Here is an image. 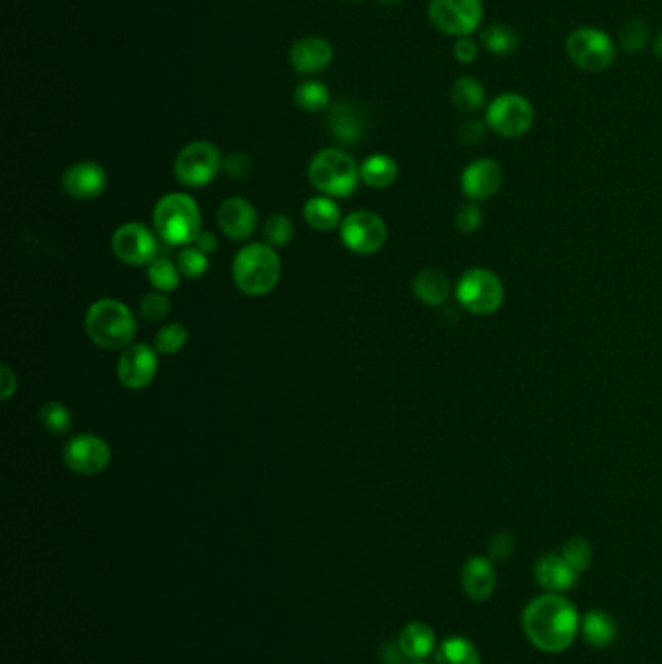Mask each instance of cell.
<instances>
[{
	"label": "cell",
	"mask_w": 662,
	"mask_h": 664,
	"mask_svg": "<svg viewBox=\"0 0 662 664\" xmlns=\"http://www.w3.org/2000/svg\"><path fill=\"white\" fill-rule=\"evenodd\" d=\"M534 579L546 593L563 595L579 579V573L567 564L562 554H546L534 565Z\"/></svg>",
	"instance_id": "ac0fdd59"
},
{
	"label": "cell",
	"mask_w": 662,
	"mask_h": 664,
	"mask_svg": "<svg viewBox=\"0 0 662 664\" xmlns=\"http://www.w3.org/2000/svg\"><path fill=\"white\" fill-rule=\"evenodd\" d=\"M86 332L101 350H125L136 336V319L123 301L101 298L86 313Z\"/></svg>",
	"instance_id": "3957f363"
},
{
	"label": "cell",
	"mask_w": 662,
	"mask_h": 664,
	"mask_svg": "<svg viewBox=\"0 0 662 664\" xmlns=\"http://www.w3.org/2000/svg\"><path fill=\"white\" fill-rule=\"evenodd\" d=\"M251 167H253L251 158L245 156V154H239V152H235L232 156H228V158L224 160V164H222V169H224L226 175L232 177V179H245V177H249Z\"/></svg>",
	"instance_id": "60d3db41"
},
{
	"label": "cell",
	"mask_w": 662,
	"mask_h": 664,
	"mask_svg": "<svg viewBox=\"0 0 662 664\" xmlns=\"http://www.w3.org/2000/svg\"><path fill=\"white\" fill-rule=\"evenodd\" d=\"M233 282L245 296L270 294L282 278V261L268 243H249L233 259Z\"/></svg>",
	"instance_id": "7a4b0ae2"
},
{
	"label": "cell",
	"mask_w": 662,
	"mask_h": 664,
	"mask_svg": "<svg viewBox=\"0 0 662 664\" xmlns=\"http://www.w3.org/2000/svg\"><path fill=\"white\" fill-rule=\"evenodd\" d=\"M480 41H482V45H484L486 51L503 57V55H511V53H515L519 49L521 37L515 32V28H511V26L492 24V26H488L482 32Z\"/></svg>",
	"instance_id": "f1b7e54d"
},
{
	"label": "cell",
	"mask_w": 662,
	"mask_h": 664,
	"mask_svg": "<svg viewBox=\"0 0 662 664\" xmlns=\"http://www.w3.org/2000/svg\"><path fill=\"white\" fill-rule=\"evenodd\" d=\"M193 245H195L197 249H200L202 253H206L208 257H210L212 253L218 251V239H216V235L212 232H200L199 237L195 239Z\"/></svg>",
	"instance_id": "ee69618b"
},
{
	"label": "cell",
	"mask_w": 662,
	"mask_h": 664,
	"mask_svg": "<svg viewBox=\"0 0 662 664\" xmlns=\"http://www.w3.org/2000/svg\"><path fill=\"white\" fill-rule=\"evenodd\" d=\"M649 41V26L641 20H631L620 32V45L626 53H639Z\"/></svg>",
	"instance_id": "8d00e7d4"
},
{
	"label": "cell",
	"mask_w": 662,
	"mask_h": 664,
	"mask_svg": "<svg viewBox=\"0 0 662 664\" xmlns=\"http://www.w3.org/2000/svg\"><path fill=\"white\" fill-rule=\"evenodd\" d=\"M360 177L367 187L387 189L397 181V162L387 154H373L360 166Z\"/></svg>",
	"instance_id": "484cf974"
},
{
	"label": "cell",
	"mask_w": 662,
	"mask_h": 664,
	"mask_svg": "<svg viewBox=\"0 0 662 664\" xmlns=\"http://www.w3.org/2000/svg\"><path fill=\"white\" fill-rule=\"evenodd\" d=\"M294 237V224L286 214H274L266 220L265 239L270 247H286Z\"/></svg>",
	"instance_id": "d590c367"
},
{
	"label": "cell",
	"mask_w": 662,
	"mask_h": 664,
	"mask_svg": "<svg viewBox=\"0 0 662 664\" xmlns=\"http://www.w3.org/2000/svg\"><path fill=\"white\" fill-rule=\"evenodd\" d=\"M365 119L362 111L352 103H338L329 113V127L332 134L346 144H352L362 138Z\"/></svg>",
	"instance_id": "7402d4cb"
},
{
	"label": "cell",
	"mask_w": 662,
	"mask_h": 664,
	"mask_svg": "<svg viewBox=\"0 0 662 664\" xmlns=\"http://www.w3.org/2000/svg\"><path fill=\"white\" fill-rule=\"evenodd\" d=\"M412 664H426V663H420V661H418V663H412Z\"/></svg>",
	"instance_id": "c3c4849f"
},
{
	"label": "cell",
	"mask_w": 662,
	"mask_h": 664,
	"mask_svg": "<svg viewBox=\"0 0 662 664\" xmlns=\"http://www.w3.org/2000/svg\"><path fill=\"white\" fill-rule=\"evenodd\" d=\"M451 101L461 113H474L484 107L486 90L476 78L461 76L451 88Z\"/></svg>",
	"instance_id": "4316f807"
},
{
	"label": "cell",
	"mask_w": 662,
	"mask_h": 664,
	"mask_svg": "<svg viewBox=\"0 0 662 664\" xmlns=\"http://www.w3.org/2000/svg\"><path fill=\"white\" fill-rule=\"evenodd\" d=\"M484 214L476 204H464L463 208L457 212V228L464 233L476 232L482 226Z\"/></svg>",
	"instance_id": "ab89813d"
},
{
	"label": "cell",
	"mask_w": 662,
	"mask_h": 664,
	"mask_svg": "<svg viewBox=\"0 0 662 664\" xmlns=\"http://www.w3.org/2000/svg\"><path fill=\"white\" fill-rule=\"evenodd\" d=\"M387 237L389 230L385 220L371 210L352 212L340 224L342 243L356 255H373L381 251Z\"/></svg>",
	"instance_id": "8fae6325"
},
{
	"label": "cell",
	"mask_w": 662,
	"mask_h": 664,
	"mask_svg": "<svg viewBox=\"0 0 662 664\" xmlns=\"http://www.w3.org/2000/svg\"><path fill=\"white\" fill-rule=\"evenodd\" d=\"M496 569L492 560L484 556H472L466 560L461 573V583L466 597L474 602H484L496 589Z\"/></svg>",
	"instance_id": "d6986e66"
},
{
	"label": "cell",
	"mask_w": 662,
	"mask_h": 664,
	"mask_svg": "<svg viewBox=\"0 0 662 664\" xmlns=\"http://www.w3.org/2000/svg\"><path fill=\"white\" fill-rule=\"evenodd\" d=\"M63 189L72 199H98L107 189V173L98 162L72 164L63 175Z\"/></svg>",
	"instance_id": "9a60e30c"
},
{
	"label": "cell",
	"mask_w": 662,
	"mask_h": 664,
	"mask_svg": "<svg viewBox=\"0 0 662 664\" xmlns=\"http://www.w3.org/2000/svg\"><path fill=\"white\" fill-rule=\"evenodd\" d=\"M18 389L16 383V375L12 373V369L8 366H2V400H8Z\"/></svg>",
	"instance_id": "f6af8a7d"
},
{
	"label": "cell",
	"mask_w": 662,
	"mask_h": 664,
	"mask_svg": "<svg viewBox=\"0 0 662 664\" xmlns=\"http://www.w3.org/2000/svg\"><path fill=\"white\" fill-rule=\"evenodd\" d=\"M536 119L534 107L525 96L507 92L490 101L486 111V125L503 138H519L532 129Z\"/></svg>",
	"instance_id": "30bf717a"
},
{
	"label": "cell",
	"mask_w": 662,
	"mask_h": 664,
	"mask_svg": "<svg viewBox=\"0 0 662 664\" xmlns=\"http://www.w3.org/2000/svg\"><path fill=\"white\" fill-rule=\"evenodd\" d=\"M39 422L45 432L53 435H63L72 428V414L63 402H47L39 408Z\"/></svg>",
	"instance_id": "1f68e13d"
},
{
	"label": "cell",
	"mask_w": 662,
	"mask_h": 664,
	"mask_svg": "<svg viewBox=\"0 0 662 664\" xmlns=\"http://www.w3.org/2000/svg\"><path fill=\"white\" fill-rule=\"evenodd\" d=\"M294 101L301 111L307 113H319L323 109L329 107V88L323 82L317 80H307L303 84H299L294 94Z\"/></svg>",
	"instance_id": "f546056e"
},
{
	"label": "cell",
	"mask_w": 662,
	"mask_h": 664,
	"mask_svg": "<svg viewBox=\"0 0 662 664\" xmlns=\"http://www.w3.org/2000/svg\"><path fill=\"white\" fill-rule=\"evenodd\" d=\"M257 210L249 200H224L218 208V226L233 241H245L257 230Z\"/></svg>",
	"instance_id": "e0dca14e"
},
{
	"label": "cell",
	"mask_w": 662,
	"mask_h": 664,
	"mask_svg": "<svg viewBox=\"0 0 662 664\" xmlns=\"http://www.w3.org/2000/svg\"><path fill=\"white\" fill-rule=\"evenodd\" d=\"M457 299L474 315H492L505 299V288L492 270L470 268L457 284Z\"/></svg>",
	"instance_id": "52a82bcc"
},
{
	"label": "cell",
	"mask_w": 662,
	"mask_h": 664,
	"mask_svg": "<svg viewBox=\"0 0 662 664\" xmlns=\"http://www.w3.org/2000/svg\"><path fill=\"white\" fill-rule=\"evenodd\" d=\"M521 624L530 643L550 655L567 651L581 631L575 604L556 593L532 598L523 610Z\"/></svg>",
	"instance_id": "6da1fadb"
},
{
	"label": "cell",
	"mask_w": 662,
	"mask_h": 664,
	"mask_svg": "<svg viewBox=\"0 0 662 664\" xmlns=\"http://www.w3.org/2000/svg\"><path fill=\"white\" fill-rule=\"evenodd\" d=\"M486 133H488V125H484L482 121H466L459 129V138L463 140L464 144L474 146L486 138Z\"/></svg>",
	"instance_id": "b9f144b4"
},
{
	"label": "cell",
	"mask_w": 662,
	"mask_h": 664,
	"mask_svg": "<svg viewBox=\"0 0 662 664\" xmlns=\"http://www.w3.org/2000/svg\"><path fill=\"white\" fill-rule=\"evenodd\" d=\"M503 183V171L496 160L480 158L466 166L461 177V189L470 200L492 199Z\"/></svg>",
	"instance_id": "2e32d148"
},
{
	"label": "cell",
	"mask_w": 662,
	"mask_h": 664,
	"mask_svg": "<svg viewBox=\"0 0 662 664\" xmlns=\"http://www.w3.org/2000/svg\"><path fill=\"white\" fill-rule=\"evenodd\" d=\"M109 443L94 433L74 435L65 445L63 459L65 465L80 476H96L111 465Z\"/></svg>",
	"instance_id": "7c38bea8"
},
{
	"label": "cell",
	"mask_w": 662,
	"mask_h": 664,
	"mask_svg": "<svg viewBox=\"0 0 662 664\" xmlns=\"http://www.w3.org/2000/svg\"><path fill=\"white\" fill-rule=\"evenodd\" d=\"M412 288H414L416 298L431 307L443 305L451 294V284H449L447 276L435 268H426V270L418 272Z\"/></svg>",
	"instance_id": "603a6c76"
},
{
	"label": "cell",
	"mask_w": 662,
	"mask_h": 664,
	"mask_svg": "<svg viewBox=\"0 0 662 664\" xmlns=\"http://www.w3.org/2000/svg\"><path fill=\"white\" fill-rule=\"evenodd\" d=\"M303 218L317 232H332L342 224L340 208L331 197H313L307 200L303 206Z\"/></svg>",
	"instance_id": "cb8c5ba5"
},
{
	"label": "cell",
	"mask_w": 662,
	"mask_h": 664,
	"mask_svg": "<svg viewBox=\"0 0 662 664\" xmlns=\"http://www.w3.org/2000/svg\"><path fill=\"white\" fill-rule=\"evenodd\" d=\"M397 645L404 659L424 661L435 649V633L428 624L410 622L400 631Z\"/></svg>",
	"instance_id": "44dd1931"
},
{
	"label": "cell",
	"mask_w": 662,
	"mask_h": 664,
	"mask_svg": "<svg viewBox=\"0 0 662 664\" xmlns=\"http://www.w3.org/2000/svg\"><path fill=\"white\" fill-rule=\"evenodd\" d=\"M177 266L181 270V274L189 280H197L200 276H204L208 272L210 266V259L206 253H202L195 245L185 247L179 257H177Z\"/></svg>",
	"instance_id": "e575fe53"
},
{
	"label": "cell",
	"mask_w": 662,
	"mask_h": 664,
	"mask_svg": "<svg viewBox=\"0 0 662 664\" xmlns=\"http://www.w3.org/2000/svg\"><path fill=\"white\" fill-rule=\"evenodd\" d=\"M435 664H480V655L472 641L453 635L437 647Z\"/></svg>",
	"instance_id": "83f0119b"
},
{
	"label": "cell",
	"mask_w": 662,
	"mask_h": 664,
	"mask_svg": "<svg viewBox=\"0 0 662 664\" xmlns=\"http://www.w3.org/2000/svg\"><path fill=\"white\" fill-rule=\"evenodd\" d=\"M428 18L441 34L470 37L484 20V4L482 0H431Z\"/></svg>",
	"instance_id": "ba28073f"
},
{
	"label": "cell",
	"mask_w": 662,
	"mask_h": 664,
	"mask_svg": "<svg viewBox=\"0 0 662 664\" xmlns=\"http://www.w3.org/2000/svg\"><path fill=\"white\" fill-rule=\"evenodd\" d=\"M222 156L220 150L206 140H197L187 144L175 160V175L181 185L191 187V189H200L210 185L218 171L222 169Z\"/></svg>",
	"instance_id": "9c48e42d"
},
{
	"label": "cell",
	"mask_w": 662,
	"mask_h": 664,
	"mask_svg": "<svg viewBox=\"0 0 662 664\" xmlns=\"http://www.w3.org/2000/svg\"><path fill=\"white\" fill-rule=\"evenodd\" d=\"M171 311V303L166 298V294L162 292H152L148 296H144L142 303H140V313L146 321H164Z\"/></svg>",
	"instance_id": "74e56055"
},
{
	"label": "cell",
	"mask_w": 662,
	"mask_h": 664,
	"mask_svg": "<svg viewBox=\"0 0 662 664\" xmlns=\"http://www.w3.org/2000/svg\"><path fill=\"white\" fill-rule=\"evenodd\" d=\"M515 546H517V540L511 532H497L488 542V554L492 560H497V562L509 560L515 552Z\"/></svg>",
	"instance_id": "f35d334b"
},
{
	"label": "cell",
	"mask_w": 662,
	"mask_h": 664,
	"mask_svg": "<svg viewBox=\"0 0 662 664\" xmlns=\"http://www.w3.org/2000/svg\"><path fill=\"white\" fill-rule=\"evenodd\" d=\"M331 43L321 37H303L290 49V63L301 74H315L332 63Z\"/></svg>",
	"instance_id": "ffe728a7"
},
{
	"label": "cell",
	"mask_w": 662,
	"mask_h": 664,
	"mask_svg": "<svg viewBox=\"0 0 662 664\" xmlns=\"http://www.w3.org/2000/svg\"><path fill=\"white\" fill-rule=\"evenodd\" d=\"M562 558L577 573L587 571L593 564V548L585 538H571L562 546Z\"/></svg>",
	"instance_id": "836d02e7"
},
{
	"label": "cell",
	"mask_w": 662,
	"mask_h": 664,
	"mask_svg": "<svg viewBox=\"0 0 662 664\" xmlns=\"http://www.w3.org/2000/svg\"><path fill=\"white\" fill-rule=\"evenodd\" d=\"M344 2H360V0H344Z\"/></svg>",
	"instance_id": "7dc6e473"
},
{
	"label": "cell",
	"mask_w": 662,
	"mask_h": 664,
	"mask_svg": "<svg viewBox=\"0 0 662 664\" xmlns=\"http://www.w3.org/2000/svg\"><path fill=\"white\" fill-rule=\"evenodd\" d=\"M158 375V352L148 344L127 346L117 364V377L127 389L140 391L152 385Z\"/></svg>",
	"instance_id": "5bb4252c"
},
{
	"label": "cell",
	"mask_w": 662,
	"mask_h": 664,
	"mask_svg": "<svg viewBox=\"0 0 662 664\" xmlns=\"http://www.w3.org/2000/svg\"><path fill=\"white\" fill-rule=\"evenodd\" d=\"M309 181L325 197L346 199L356 191L362 177H360V167L352 156H348L342 150L329 148L321 150L311 160Z\"/></svg>",
	"instance_id": "5b68a950"
},
{
	"label": "cell",
	"mask_w": 662,
	"mask_h": 664,
	"mask_svg": "<svg viewBox=\"0 0 662 664\" xmlns=\"http://www.w3.org/2000/svg\"><path fill=\"white\" fill-rule=\"evenodd\" d=\"M154 228L167 245H193L202 232V214L197 200L185 193L166 195L154 208Z\"/></svg>",
	"instance_id": "277c9868"
},
{
	"label": "cell",
	"mask_w": 662,
	"mask_h": 664,
	"mask_svg": "<svg viewBox=\"0 0 662 664\" xmlns=\"http://www.w3.org/2000/svg\"><path fill=\"white\" fill-rule=\"evenodd\" d=\"M111 247L115 257L125 265H152L158 257V239L150 228L129 222L113 233Z\"/></svg>",
	"instance_id": "4fadbf2b"
},
{
	"label": "cell",
	"mask_w": 662,
	"mask_h": 664,
	"mask_svg": "<svg viewBox=\"0 0 662 664\" xmlns=\"http://www.w3.org/2000/svg\"><path fill=\"white\" fill-rule=\"evenodd\" d=\"M453 55L459 63L470 65L478 57V45L470 37H461L453 47Z\"/></svg>",
	"instance_id": "7bdbcfd3"
},
{
	"label": "cell",
	"mask_w": 662,
	"mask_h": 664,
	"mask_svg": "<svg viewBox=\"0 0 662 664\" xmlns=\"http://www.w3.org/2000/svg\"><path fill=\"white\" fill-rule=\"evenodd\" d=\"M565 51L571 63L585 72H604L616 61L612 37L593 26L577 28L567 35Z\"/></svg>",
	"instance_id": "8992f818"
},
{
	"label": "cell",
	"mask_w": 662,
	"mask_h": 664,
	"mask_svg": "<svg viewBox=\"0 0 662 664\" xmlns=\"http://www.w3.org/2000/svg\"><path fill=\"white\" fill-rule=\"evenodd\" d=\"M181 276L183 274L177 263H171L169 259H156L152 265H148V280L156 292H175L181 284Z\"/></svg>",
	"instance_id": "4dcf8cb0"
},
{
	"label": "cell",
	"mask_w": 662,
	"mask_h": 664,
	"mask_svg": "<svg viewBox=\"0 0 662 664\" xmlns=\"http://www.w3.org/2000/svg\"><path fill=\"white\" fill-rule=\"evenodd\" d=\"M189 340V331L181 325V323H169L166 327H162L156 338H154V348L158 354H177L183 350V346Z\"/></svg>",
	"instance_id": "d6a6232c"
},
{
	"label": "cell",
	"mask_w": 662,
	"mask_h": 664,
	"mask_svg": "<svg viewBox=\"0 0 662 664\" xmlns=\"http://www.w3.org/2000/svg\"><path fill=\"white\" fill-rule=\"evenodd\" d=\"M653 53H655V57L659 59V61H662V32L659 34V37L655 39V45H653Z\"/></svg>",
	"instance_id": "bcb514c9"
},
{
	"label": "cell",
	"mask_w": 662,
	"mask_h": 664,
	"mask_svg": "<svg viewBox=\"0 0 662 664\" xmlns=\"http://www.w3.org/2000/svg\"><path fill=\"white\" fill-rule=\"evenodd\" d=\"M581 633L591 647L606 649L616 639L614 618L602 610H591L581 620Z\"/></svg>",
	"instance_id": "d4e9b609"
}]
</instances>
